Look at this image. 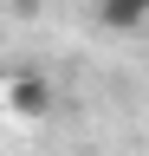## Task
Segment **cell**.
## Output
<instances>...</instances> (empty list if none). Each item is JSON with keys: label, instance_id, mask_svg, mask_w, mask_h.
I'll return each instance as SVG.
<instances>
[{"label": "cell", "instance_id": "6da1fadb", "mask_svg": "<svg viewBox=\"0 0 149 156\" xmlns=\"http://www.w3.org/2000/svg\"><path fill=\"white\" fill-rule=\"evenodd\" d=\"M7 111L26 117V124L46 117V111H52V85H46L39 72H13V78H7Z\"/></svg>", "mask_w": 149, "mask_h": 156}, {"label": "cell", "instance_id": "7a4b0ae2", "mask_svg": "<svg viewBox=\"0 0 149 156\" xmlns=\"http://www.w3.org/2000/svg\"><path fill=\"white\" fill-rule=\"evenodd\" d=\"M97 20L110 33H136L143 20H149V0H97Z\"/></svg>", "mask_w": 149, "mask_h": 156}]
</instances>
